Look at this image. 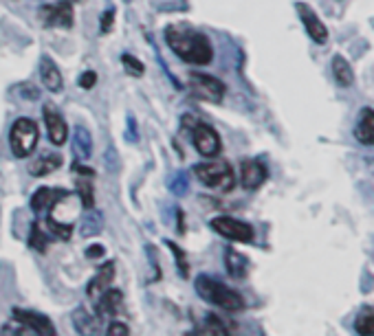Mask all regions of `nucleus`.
Listing matches in <instances>:
<instances>
[{
  "mask_svg": "<svg viewBox=\"0 0 374 336\" xmlns=\"http://www.w3.org/2000/svg\"><path fill=\"white\" fill-rule=\"evenodd\" d=\"M113 22H115V9L103 13V18H101V34L113 31Z\"/></svg>",
  "mask_w": 374,
  "mask_h": 336,
  "instance_id": "c756f323",
  "label": "nucleus"
},
{
  "mask_svg": "<svg viewBox=\"0 0 374 336\" xmlns=\"http://www.w3.org/2000/svg\"><path fill=\"white\" fill-rule=\"evenodd\" d=\"M209 226L214 228L218 235H222L224 240H231V242H240V244H251L253 242V226L243 222V220H236L231 216H218L209 222Z\"/></svg>",
  "mask_w": 374,
  "mask_h": 336,
  "instance_id": "423d86ee",
  "label": "nucleus"
},
{
  "mask_svg": "<svg viewBox=\"0 0 374 336\" xmlns=\"http://www.w3.org/2000/svg\"><path fill=\"white\" fill-rule=\"evenodd\" d=\"M196 290H199V295L207 303H214L222 310L238 312V310L245 308V299L238 295L236 290L220 284L218 279H212V277H205V275H201V277L196 279Z\"/></svg>",
  "mask_w": 374,
  "mask_h": 336,
  "instance_id": "f03ea898",
  "label": "nucleus"
},
{
  "mask_svg": "<svg viewBox=\"0 0 374 336\" xmlns=\"http://www.w3.org/2000/svg\"><path fill=\"white\" fill-rule=\"evenodd\" d=\"M124 305V293L117 288H106L101 293V297L97 299V316L106 319V316H115L122 312Z\"/></svg>",
  "mask_w": 374,
  "mask_h": 336,
  "instance_id": "ddd939ff",
  "label": "nucleus"
},
{
  "mask_svg": "<svg viewBox=\"0 0 374 336\" xmlns=\"http://www.w3.org/2000/svg\"><path fill=\"white\" fill-rule=\"evenodd\" d=\"M69 193L64 191V189H49V187H40L34 196H31V209H34V213H44L47 209H51V207H55L59 200L57 198H66Z\"/></svg>",
  "mask_w": 374,
  "mask_h": 336,
  "instance_id": "dca6fc26",
  "label": "nucleus"
},
{
  "mask_svg": "<svg viewBox=\"0 0 374 336\" xmlns=\"http://www.w3.org/2000/svg\"><path fill=\"white\" fill-rule=\"evenodd\" d=\"M29 247L31 249H38V253H44L49 247V238L42 233V228L38 222L31 224V233H29Z\"/></svg>",
  "mask_w": 374,
  "mask_h": 336,
  "instance_id": "b1692460",
  "label": "nucleus"
},
{
  "mask_svg": "<svg viewBox=\"0 0 374 336\" xmlns=\"http://www.w3.org/2000/svg\"><path fill=\"white\" fill-rule=\"evenodd\" d=\"M73 143H75V149H78V154H80L82 159H88V156L93 154V139H91V134H88L84 128L75 130Z\"/></svg>",
  "mask_w": 374,
  "mask_h": 336,
  "instance_id": "5701e85b",
  "label": "nucleus"
},
{
  "mask_svg": "<svg viewBox=\"0 0 374 336\" xmlns=\"http://www.w3.org/2000/svg\"><path fill=\"white\" fill-rule=\"evenodd\" d=\"M189 80V86L194 90V95L205 99V101H212V103H218L222 101L224 93H227V88H224V84L216 78H212V75H205V73H189L187 75Z\"/></svg>",
  "mask_w": 374,
  "mask_h": 336,
  "instance_id": "0eeeda50",
  "label": "nucleus"
},
{
  "mask_svg": "<svg viewBox=\"0 0 374 336\" xmlns=\"http://www.w3.org/2000/svg\"><path fill=\"white\" fill-rule=\"evenodd\" d=\"M95 84H97V75H95L93 71H86L82 78H80V86H82L84 90H91Z\"/></svg>",
  "mask_w": 374,
  "mask_h": 336,
  "instance_id": "c85d7f7f",
  "label": "nucleus"
},
{
  "mask_svg": "<svg viewBox=\"0 0 374 336\" xmlns=\"http://www.w3.org/2000/svg\"><path fill=\"white\" fill-rule=\"evenodd\" d=\"M44 124H47L49 130V139L53 145H64L69 139V126L64 117L57 112V108H53V103L44 105Z\"/></svg>",
  "mask_w": 374,
  "mask_h": 336,
  "instance_id": "f8f14e48",
  "label": "nucleus"
},
{
  "mask_svg": "<svg viewBox=\"0 0 374 336\" xmlns=\"http://www.w3.org/2000/svg\"><path fill=\"white\" fill-rule=\"evenodd\" d=\"M59 165H62V156L59 154H44L29 165V172H31L34 176H47V174L55 172Z\"/></svg>",
  "mask_w": 374,
  "mask_h": 336,
  "instance_id": "aec40b11",
  "label": "nucleus"
},
{
  "mask_svg": "<svg viewBox=\"0 0 374 336\" xmlns=\"http://www.w3.org/2000/svg\"><path fill=\"white\" fill-rule=\"evenodd\" d=\"M333 78L343 88H350L354 84V71H352L348 59L343 55H339V53L333 57Z\"/></svg>",
  "mask_w": 374,
  "mask_h": 336,
  "instance_id": "a211bd4d",
  "label": "nucleus"
},
{
  "mask_svg": "<svg viewBox=\"0 0 374 336\" xmlns=\"http://www.w3.org/2000/svg\"><path fill=\"white\" fill-rule=\"evenodd\" d=\"M183 130H185V134L192 139L194 147H196V152H199L201 156L214 159V156L220 154L222 141H220L218 132H216L212 126L203 124V121H199V119L185 117V119H183Z\"/></svg>",
  "mask_w": 374,
  "mask_h": 336,
  "instance_id": "7ed1b4c3",
  "label": "nucleus"
},
{
  "mask_svg": "<svg viewBox=\"0 0 374 336\" xmlns=\"http://www.w3.org/2000/svg\"><path fill=\"white\" fill-rule=\"evenodd\" d=\"M196 332H199V334H218V336H227V334H229V330L222 326V321H220L218 316H214V314H209V316L205 319V326L199 328Z\"/></svg>",
  "mask_w": 374,
  "mask_h": 336,
  "instance_id": "393cba45",
  "label": "nucleus"
},
{
  "mask_svg": "<svg viewBox=\"0 0 374 336\" xmlns=\"http://www.w3.org/2000/svg\"><path fill=\"white\" fill-rule=\"evenodd\" d=\"M38 141H40V130L36 126V121L31 119H18L9 130V145L13 156L18 159L31 156Z\"/></svg>",
  "mask_w": 374,
  "mask_h": 336,
  "instance_id": "39448f33",
  "label": "nucleus"
},
{
  "mask_svg": "<svg viewBox=\"0 0 374 336\" xmlns=\"http://www.w3.org/2000/svg\"><path fill=\"white\" fill-rule=\"evenodd\" d=\"M122 62H124V68H126L130 75H134V78H139V75H143V73H145V66H143V62H139V59L134 57V55H128V53H124Z\"/></svg>",
  "mask_w": 374,
  "mask_h": 336,
  "instance_id": "bb28decb",
  "label": "nucleus"
},
{
  "mask_svg": "<svg viewBox=\"0 0 374 336\" xmlns=\"http://www.w3.org/2000/svg\"><path fill=\"white\" fill-rule=\"evenodd\" d=\"M130 330H128V326L126 323H119V321H115V323H110L108 326V334L113 336V334H128Z\"/></svg>",
  "mask_w": 374,
  "mask_h": 336,
  "instance_id": "473e14b6",
  "label": "nucleus"
},
{
  "mask_svg": "<svg viewBox=\"0 0 374 336\" xmlns=\"http://www.w3.org/2000/svg\"><path fill=\"white\" fill-rule=\"evenodd\" d=\"M101 226H103V216L99 211H95V209H91V213L82 220V235L84 238H91V235H97L99 231H101Z\"/></svg>",
  "mask_w": 374,
  "mask_h": 336,
  "instance_id": "4be33fe9",
  "label": "nucleus"
},
{
  "mask_svg": "<svg viewBox=\"0 0 374 336\" xmlns=\"http://www.w3.org/2000/svg\"><path fill=\"white\" fill-rule=\"evenodd\" d=\"M11 316H13V321H16L18 326L27 328L29 332L44 334V336H53V334H55L53 323L49 321V316H44V314L31 312V310H20V308H13Z\"/></svg>",
  "mask_w": 374,
  "mask_h": 336,
  "instance_id": "9d476101",
  "label": "nucleus"
},
{
  "mask_svg": "<svg viewBox=\"0 0 374 336\" xmlns=\"http://www.w3.org/2000/svg\"><path fill=\"white\" fill-rule=\"evenodd\" d=\"M78 193H80V200H82L84 209H93V205H95V193H93L91 180H78Z\"/></svg>",
  "mask_w": 374,
  "mask_h": 336,
  "instance_id": "a878e982",
  "label": "nucleus"
},
{
  "mask_svg": "<svg viewBox=\"0 0 374 336\" xmlns=\"http://www.w3.org/2000/svg\"><path fill=\"white\" fill-rule=\"evenodd\" d=\"M73 170H75V172H80V174H84V176H91V178L95 176L93 170H88V167H82L80 163H73Z\"/></svg>",
  "mask_w": 374,
  "mask_h": 336,
  "instance_id": "72a5a7b5",
  "label": "nucleus"
},
{
  "mask_svg": "<svg viewBox=\"0 0 374 336\" xmlns=\"http://www.w3.org/2000/svg\"><path fill=\"white\" fill-rule=\"evenodd\" d=\"M196 178L205 187L216 189V191H231L236 185V174L233 167L227 161H212V163H199L194 170Z\"/></svg>",
  "mask_w": 374,
  "mask_h": 336,
  "instance_id": "20e7f679",
  "label": "nucleus"
},
{
  "mask_svg": "<svg viewBox=\"0 0 374 336\" xmlns=\"http://www.w3.org/2000/svg\"><path fill=\"white\" fill-rule=\"evenodd\" d=\"M113 279H115V262H108L97 270V275L91 282H88V288H86L88 297H97L99 293H103Z\"/></svg>",
  "mask_w": 374,
  "mask_h": 336,
  "instance_id": "f3484780",
  "label": "nucleus"
},
{
  "mask_svg": "<svg viewBox=\"0 0 374 336\" xmlns=\"http://www.w3.org/2000/svg\"><path fill=\"white\" fill-rule=\"evenodd\" d=\"M49 228L57 235V238H62V240H69L71 233H73V226L71 224H62V222H57V220H49Z\"/></svg>",
  "mask_w": 374,
  "mask_h": 336,
  "instance_id": "cd10ccee",
  "label": "nucleus"
},
{
  "mask_svg": "<svg viewBox=\"0 0 374 336\" xmlns=\"http://www.w3.org/2000/svg\"><path fill=\"white\" fill-rule=\"evenodd\" d=\"M268 178V170H266V165L258 159H245L240 163V182H243V187L253 191V189H258L262 187V182H266Z\"/></svg>",
  "mask_w": 374,
  "mask_h": 336,
  "instance_id": "9b49d317",
  "label": "nucleus"
},
{
  "mask_svg": "<svg viewBox=\"0 0 374 336\" xmlns=\"http://www.w3.org/2000/svg\"><path fill=\"white\" fill-rule=\"evenodd\" d=\"M354 332L361 336H374V305H364L354 319Z\"/></svg>",
  "mask_w": 374,
  "mask_h": 336,
  "instance_id": "412c9836",
  "label": "nucleus"
},
{
  "mask_svg": "<svg viewBox=\"0 0 374 336\" xmlns=\"http://www.w3.org/2000/svg\"><path fill=\"white\" fill-rule=\"evenodd\" d=\"M170 249H172V251H174V255H176V262L181 264V272H183V277H187V262H185V255H183V251H181V249H176L172 242H170Z\"/></svg>",
  "mask_w": 374,
  "mask_h": 336,
  "instance_id": "7c9ffc66",
  "label": "nucleus"
},
{
  "mask_svg": "<svg viewBox=\"0 0 374 336\" xmlns=\"http://www.w3.org/2000/svg\"><path fill=\"white\" fill-rule=\"evenodd\" d=\"M101 255H103V247H101V244H93V247L86 249V257H88V259H97V257H101Z\"/></svg>",
  "mask_w": 374,
  "mask_h": 336,
  "instance_id": "2f4dec72",
  "label": "nucleus"
},
{
  "mask_svg": "<svg viewBox=\"0 0 374 336\" xmlns=\"http://www.w3.org/2000/svg\"><path fill=\"white\" fill-rule=\"evenodd\" d=\"M224 266H227V272L231 275L233 279H243L247 275V268H249V262L243 253H238L233 249H227L224 251Z\"/></svg>",
  "mask_w": 374,
  "mask_h": 336,
  "instance_id": "6ab92c4d",
  "label": "nucleus"
},
{
  "mask_svg": "<svg viewBox=\"0 0 374 336\" xmlns=\"http://www.w3.org/2000/svg\"><path fill=\"white\" fill-rule=\"evenodd\" d=\"M40 78H42V84L47 86V90L51 93H59L64 86V80H62V73L55 66V62L49 57V55H42V62H40Z\"/></svg>",
  "mask_w": 374,
  "mask_h": 336,
  "instance_id": "2eb2a0df",
  "label": "nucleus"
},
{
  "mask_svg": "<svg viewBox=\"0 0 374 336\" xmlns=\"http://www.w3.org/2000/svg\"><path fill=\"white\" fill-rule=\"evenodd\" d=\"M40 18L44 20V24H47V27L71 29L73 22H75L73 3H71V0H59L57 5H44L40 9Z\"/></svg>",
  "mask_w": 374,
  "mask_h": 336,
  "instance_id": "6e6552de",
  "label": "nucleus"
},
{
  "mask_svg": "<svg viewBox=\"0 0 374 336\" xmlns=\"http://www.w3.org/2000/svg\"><path fill=\"white\" fill-rule=\"evenodd\" d=\"M295 9H297V16H299V20H302L310 40L317 42V44H326L328 42V27L322 22V18L315 13V9H310L306 3H295Z\"/></svg>",
  "mask_w": 374,
  "mask_h": 336,
  "instance_id": "1a4fd4ad",
  "label": "nucleus"
},
{
  "mask_svg": "<svg viewBox=\"0 0 374 336\" xmlns=\"http://www.w3.org/2000/svg\"><path fill=\"white\" fill-rule=\"evenodd\" d=\"M166 42H168V47L187 64L207 66L214 57V49H212V44H209L207 36L194 31L189 27H178V24L168 27Z\"/></svg>",
  "mask_w": 374,
  "mask_h": 336,
  "instance_id": "f257e3e1",
  "label": "nucleus"
},
{
  "mask_svg": "<svg viewBox=\"0 0 374 336\" xmlns=\"http://www.w3.org/2000/svg\"><path fill=\"white\" fill-rule=\"evenodd\" d=\"M354 136L359 143L364 145H374V108L366 105L359 110V119L354 126Z\"/></svg>",
  "mask_w": 374,
  "mask_h": 336,
  "instance_id": "4468645a",
  "label": "nucleus"
}]
</instances>
